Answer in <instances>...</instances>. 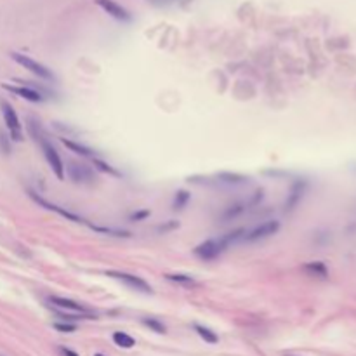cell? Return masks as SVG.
<instances>
[{
    "mask_svg": "<svg viewBox=\"0 0 356 356\" xmlns=\"http://www.w3.org/2000/svg\"><path fill=\"white\" fill-rule=\"evenodd\" d=\"M108 276L115 280H120L122 283L129 287V289L137 290V292H143V294H151V285L148 282H144L143 278L136 275H130V273H122V271H108Z\"/></svg>",
    "mask_w": 356,
    "mask_h": 356,
    "instance_id": "obj_8",
    "label": "cell"
},
{
    "mask_svg": "<svg viewBox=\"0 0 356 356\" xmlns=\"http://www.w3.org/2000/svg\"><path fill=\"white\" fill-rule=\"evenodd\" d=\"M94 167H96V169L103 170V172L111 174V176H120V174H118L117 170L113 169V167H110V165L106 163V162H103V160H96V158H94Z\"/></svg>",
    "mask_w": 356,
    "mask_h": 356,
    "instance_id": "obj_22",
    "label": "cell"
},
{
    "mask_svg": "<svg viewBox=\"0 0 356 356\" xmlns=\"http://www.w3.org/2000/svg\"><path fill=\"white\" fill-rule=\"evenodd\" d=\"M4 89L12 92V94L19 96V97H23V99L30 101V103H42V101H45V96L42 94L40 91H35L33 87H18V85L4 84Z\"/></svg>",
    "mask_w": 356,
    "mask_h": 356,
    "instance_id": "obj_10",
    "label": "cell"
},
{
    "mask_svg": "<svg viewBox=\"0 0 356 356\" xmlns=\"http://www.w3.org/2000/svg\"><path fill=\"white\" fill-rule=\"evenodd\" d=\"M61 143L65 144V146L68 148V150L75 151V153H78L80 157H94V151L91 150V148L84 146V144L80 143H75V141H70V139H65V137H61Z\"/></svg>",
    "mask_w": 356,
    "mask_h": 356,
    "instance_id": "obj_15",
    "label": "cell"
},
{
    "mask_svg": "<svg viewBox=\"0 0 356 356\" xmlns=\"http://www.w3.org/2000/svg\"><path fill=\"white\" fill-rule=\"evenodd\" d=\"M304 271L308 273L309 276H316V278H327L328 271H327V266L323 264V262L316 261V262H308L304 266Z\"/></svg>",
    "mask_w": 356,
    "mask_h": 356,
    "instance_id": "obj_14",
    "label": "cell"
},
{
    "mask_svg": "<svg viewBox=\"0 0 356 356\" xmlns=\"http://www.w3.org/2000/svg\"><path fill=\"white\" fill-rule=\"evenodd\" d=\"M219 183L223 184H245L247 177L238 174H219Z\"/></svg>",
    "mask_w": 356,
    "mask_h": 356,
    "instance_id": "obj_19",
    "label": "cell"
},
{
    "mask_svg": "<svg viewBox=\"0 0 356 356\" xmlns=\"http://www.w3.org/2000/svg\"><path fill=\"white\" fill-rule=\"evenodd\" d=\"M245 233H247L245 229H235V231L226 233V235L221 236V238H210L207 240V242L200 243V245L193 250V254H195L198 259H202V261H214V259H217L229 245L236 243L238 240H243Z\"/></svg>",
    "mask_w": 356,
    "mask_h": 356,
    "instance_id": "obj_2",
    "label": "cell"
},
{
    "mask_svg": "<svg viewBox=\"0 0 356 356\" xmlns=\"http://www.w3.org/2000/svg\"><path fill=\"white\" fill-rule=\"evenodd\" d=\"M54 328L59 332H75L77 327H75L73 323H54Z\"/></svg>",
    "mask_w": 356,
    "mask_h": 356,
    "instance_id": "obj_24",
    "label": "cell"
},
{
    "mask_svg": "<svg viewBox=\"0 0 356 356\" xmlns=\"http://www.w3.org/2000/svg\"><path fill=\"white\" fill-rule=\"evenodd\" d=\"M113 342L118 346V348H124V349H130V348H134V344H136L134 337H130V335L125 334V332H115Z\"/></svg>",
    "mask_w": 356,
    "mask_h": 356,
    "instance_id": "obj_16",
    "label": "cell"
},
{
    "mask_svg": "<svg viewBox=\"0 0 356 356\" xmlns=\"http://www.w3.org/2000/svg\"><path fill=\"white\" fill-rule=\"evenodd\" d=\"M94 356H104V355H101V353H97V355H94Z\"/></svg>",
    "mask_w": 356,
    "mask_h": 356,
    "instance_id": "obj_27",
    "label": "cell"
},
{
    "mask_svg": "<svg viewBox=\"0 0 356 356\" xmlns=\"http://www.w3.org/2000/svg\"><path fill=\"white\" fill-rule=\"evenodd\" d=\"M262 191H256L252 196H250L249 200H243V202H236V203H233V205H229V207H226L224 209V212L221 214V221L223 223H228V221H231V219H235V217H238V216H242L245 210H249L250 207H256L257 203L261 202L262 200Z\"/></svg>",
    "mask_w": 356,
    "mask_h": 356,
    "instance_id": "obj_4",
    "label": "cell"
},
{
    "mask_svg": "<svg viewBox=\"0 0 356 356\" xmlns=\"http://www.w3.org/2000/svg\"><path fill=\"white\" fill-rule=\"evenodd\" d=\"M96 4L99 5L104 12H108L111 18L117 19V21H124V23L130 21V14L127 12V9L122 7L120 4H117L115 0H96Z\"/></svg>",
    "mask_w": 356,
    "mask_h": 356,
    "instance_id": "obj_9",
    "label": "cell"
},
{
    "mask_svg": "<svg viewBox=\"0 0 356 356\" xmlns=\"http://www.w3.org/2000/svg\"><path fill=\"white\" fill-rule=\"evenodd\" d=\"M167 280L174 283H184V285H190V283H195V280L191 278L190 275H167Z\"/></svg>",
    "mask_w": 356,
    "mask_h": 356,
    "instance_id": "obj_21",
    "label": "cell"
},
{
    "mask_svg": "<svg viewBox=\"0 0 356 356\" xmlns=\"http://www.w3.org/2000/svg\"><path fill=\"white\" fill-rule=\"evenodd\" d=\"M190 193L188 191H177L176 196H174V203H172V209L174 210H181L186 207V203L190 202Z\"/></svg>",
    "mask_w": 356,
    "mask_h": 356,
    "instance_id": "obj_18",
    "label": "cell"
},
{
    "mask_svg": "<svg viewBox=\"0 0 356 356\" xmlns=\"http://www.w3.org/2000/svg\"><path fill=\"white\" fill-rule=\"evenodd\" d=\"M148 216H150V210H141V212L132 214V216H130V219H132V221H143V219H146Z\"/></svg>",
    "mask_w": 356,
    "mask_h": 356,
    "instance_id": "obj_25",
    "label": "cell"
},
{
    "mask_svg": "<svg viewBox=\"0 0 356 356\" xmlns=\"http://www.w3.org/2000/svg\"><path fill=\"white\" fill-rule=\"evenodd\" d=\"M195 330H196V334H198L205 342H209V344H217V341H219L216 332H212L210 328L202 327V325H195Z\"/></svg>",
    "mask_w": 356,
    "mask_h": 356,
    "instance_id": "obj_17",
    "label": "cell"
},
{
    "mask_svg": "<svg viewBox=\"0 0 356 356\" xmlns=\"http://www.w3.org/2000/svg\"><path fill=\"white\" fill-rule=\"evenodd\" d=\"M49 302H51L54 308L61 309V313L63 311H71V313H80V315H91V313H89L82 304H78V302L71 301V299H66V297L52 295V297H49Z\"/></svg>",
    "mask_w": 356,
    "mask_h": 356,
    "instance_id": "obj_11",
    "label": "cell"
},
{
    "mask_svg": "<svg viewBox=\"0 0 356 356\" xmlns=\"http://www.w3.org/2000/svg\"><path fill=\"white\" fill-rule=\"evenodd\" d=\"M143 323L146 325L148 328H151L153 332H157V334H165L167 332L165 325H163L162 322H158L157 318H143Z\"/></svg>",
    "mask_w": 356,
    "mask_h": 356,
    "instance_id": "obj_20",
    "label": "cell"
},
{
    "mask_svg": "<svg viewBox=\"0 0 356 356\" xmlns=\"http://www.w3.org/2000/svg\"><path fill=\"white\" fill-rule=\"evenodd\" d=\"M11 58L14 59L18 65H21L23 68H26L28 71H32L33 75H37L38 78H42V80L54 82V73H52L49 68H45L44 65H40L38 61H35V59L28 58V56H25V54H19V52H11Z\"/></svg>",
    "mask_w": 356,
    "mask_h": 356,
    "instance_id": "obj_3",
    "label": "cell"
},
{
    "mask_svg": "<svg viewBox=\"0 0 356 356\" xmlns=\"http://www.w3.org/2000/svg\"><path fill=\"white\" fill-rule=\"evenodd\" d=\"M0 108H2V115H4L5 125H7L11 137L14 141H23V127L18 115H16L14 108H12L7 101H0Z\"/></svg>",
    "mask_w": 356,
    "mask_h": 356,
    "instance_id": "obj_6",
    "label": "cell"
},
{
    "mask_svg": "<svg viewBox=\"0 0 356 356\" xmlns=\"http://www.w3.org/2000/svg\"><path fill=\"white\" fill-rule=\"evenodd\" d=\"M30 196L35 200V202L38 203V205H42V207H45L47 210H54L56 214H59V216H63V217H66V219H70V221H73V223H82V217H78L77 214H73V212H70V210H66V209H61L59 205H56V203H51V202H47V200H44L42 196H38L35 191H30Z\"/></svg>",
    "mask_w": 356,
    "mask_h": 356,
    "instance_id": "obj_12",
    "label": "cell"
},
{
    "mask_svg": "<svg viewBox=\"0 0 356 356\" xmlns=\"http://www.w3.org/2000/svg\"><path fill=\"white\" fill-rule=\"evenodd\" d=\"M278 229H280L278 221L275 219L266 221V223L259 224V226H256L254 229L247 231L245 235H243V240H245V242H259V240L269 238V236H273L275 233H278Z\"/></svg>",
    "mask_w": 356,
    "mask_h": 356,
    "instance_id": "obj_7",
    "label": "cell"
},
{
    "mask_svg": "<svg viewBox=\"0 0 356 356\" xmlns=\"http://www.w3.org/2000/svg\"><path fill=\"white\" fill-rule=\"evenodd\" d=\"M91 228L99 233H111V235H115V236H127L129 235L127 231H118V229H111V228H97V226H91Z\"/></svg>",
    "mask_w": 356,
    "mask_h": 356,
    "instance_id": "obj_23",
    "label": "cell"
},
{
    "mask_svg": "<svg viewBox=\"0 0 356 356\" xmlns=\"http://www.w3.org/2000/svg\"><path fill=\"white\" fill-rule=\"evenodd\" d=\"M28 132L30 136L33 137L35 143L40 146L42 153H44L45 160H47L49 167L52 169V172L56 174L59 181H65V163H63L61 157H59L58 150L54 148V144L49 141L47 134H45L44 127L40 125V122L35 118H28Z\"/></svg>",
    "mask_w": 356,
    "mask_h": 356,
    "instance_id": "obj_1",
    "label": "cell"
},
{
    "mask_svg": "<svg viewBox=\"0 0 356 356\" xmlns=\"http://www.w3.org/2000/svg\"><path fill=\"white\" fill-rule=\"evenodd\" d=\"M302 195H304V184L297 183L294 188H292V193H290L289 198H287V203H285V210H287V212H289V210H292L295 205H297V202L301 200Z\"/></svg>",
    "mask_w": 356,
    "mask_h": 356,
    "instance_id": "obj_13",
    "label": "cell"
},
{
    "mask_svg": "<svg viewBox=\"0 0 356 356\" xmlns=\"http://www.w3.org/2000/svg\"><path fill=\"white\" fill-rule=\"evenodd\" d=\"M65 169L68 170L70 179L77 184H91V183H94V179H96L94 170H92L89 165H85V163H80V162L70 160L68 162V165H65Z\"/></svg>",
    "mask_w": 356,
    "mask_h": 356,
    "instance_id": "obj_5",
    "label": "cell"
},
{
    "mask_svg": "<svg viewBox=\"0 0 356 356\" xmlns=\"http://www.w3.org/2000/svg\"><path fill=\"white\" fill-rule=\"evenodd\" d=\"M61 355H63V356H78L75 351H71V349H66V348H61Z\"/></svg>",
    "mask_w": 356,
    "mask_h": 356,
    "instance_id": "obj_26",
    "label": "cell"
}]
</instances>
